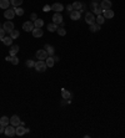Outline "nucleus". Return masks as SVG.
Masks as SVG:
<instances>
[{
	"label": "nucleus",
	"mask_w": 125,
	"mask_h": 138,
	"mask_svg": "<svg viewBox=\"0 0 125 138\" xmlns=\"http://www.w3.org/2000/svg\"><path fill=\"white\" fill-rule=\"evenodd\" d=\"M34 68H35L36 71H39V72H44V71H46L48 66H46V63H45V61H44V60H38V61L35 62V66H34Z\"/></svg>",
	"instance_id": "nucleus-1"
},
{
	"label": "nucleus",
	"mask_w": 125,
	"mask_h": 138,
	"mask_svg": "<svg viewBox=\"0 0 125 138\" xmlns=\"http://www.w3.org/2000/svg\"><path fill=\"white\" fill-rule=\"evenodd\" d=\"M4 133H5V136H8V137H14V136H16L15 126H13V124H8V126L5 127Z\"/></svg>",
	"instance_id": "nucleus-2"
},
{
	"label": "nucleus",
	"mask_w": 125,
	"mask_h": 138,
	"mask_svg": "<svg viewBox=\"0 0 125 138\" xmlns=\"http://www.w3.org/2000/svg\"><path fill=\"white\" fill-rule=\"evenodd\" d=\"M3 29L5 30V33H11L13 30L15 29V25L13 21H10V20H8V21H5L4 24H3Z\"/></svg>",
	"instance_id": "nucleus-3"
},
{
	"label": "nucleus",
	"mask_w": 125,
	"mask_h": 138,
	"mask_svg": "<svg viewBox=\"0 0 125 138\" xmlns=\"http://www.w3.org/2000/svg\"><path fill=\"white\" fill-rule=\"evenodd\" d=\"M15 132H16V136H24L25 133H28L29 132V128H25L24 124H19V126H16V128H15Z\"/></svg>",
	"instance_id": "nucleus-4"
},
{
	"label": "nucleus",
	"mask_w": 125,
	"mask_h": 138,
	"mask_svg": "<svg viewBox=\"0 0 125 138\" xmlns=\"http://www.w3.org/2000/svg\"><path fill=\"white\" fill-rule=\"evenodd\" d=\"M85 21H86L89 25H93L94 23H95V15H94V13L93 11H88L86 14H85Z\"/></svg>",
	"instance_id": "nucleus-5"
},
{
	"label": "nucleus",
	"mask_w": 125,
	"mask_h": 138,
	"mask_svg": "<svg viewBox=\"0 0 125 138\" xmlns=\"http://www.w3.org/2000/svg\"><path fill=\"white\" fill-rule=\"evenodd\" d=\"M15 10H14V8H13V9H6L4 11V18L5 19H8V20H13L15 18Z\"/></svg>",
	"instance_id": "nucleus-6"
},
{
	"label": "nucleus",
	"mask_w": 125,
	"mask_h": 138,
	"mask_svg": "<svg viewBox=\"0 0 125 138\" xmlns=\"http://www.w3.org/2000/svg\"><path fill=\"white\" fill-rule=\"evenodd\" d=\"M48 56L49 55L45 49H41V50H38V51H36V59H38V60H44V61H45Z\"/></svg>",
	"instance_id": "nucleus-7"
},
{
	"label": "nucleus",
	"mask_w": 125,
	"mask_h": 138,
	"mask_svg": "<svg viewBox=\"0 0 125 138\" xmlns=\"http://www.w3.org/2000/svg\"><path fill=\"white\" fill-rule=\"evenodd\" d=\"M53 23L56 25H64V23H62V16L60 13H55V14L53 15Z\"/></svg>",
	"instance_id": "nucleus-8"
},
{
	"label": "nucleus",
	"mask_w": 125,
	"mask_h": 138,
	"mask_svg": "<svg viewBox=\"0 0 125 138\" xmlns=\"http://www.w3.org/2000/svg\"><path fill=\"white\" fill-rule=\"evenodd\" d=\"M34 23L33 21H25L24 24H23V30L26 31V33H30V31H33L34 30Z\"/></svg>",
	"instance_id": "nucleus-9"
},
{
	"label": "nucleus",
	"mask_w": 125,
	"mask_h": 138,
	"mask_svg": "<svg viewBox=\"0 0 125 138\" xmlns=\"http://www.w3.org/2000/svg\"><path fill=\"white\" fill-rule=\"evenodd\" d=\"M69 16H70V19L71 20H80V18H81V13L79 11V10H73V11H70L69 13Z\"/></svg>",
	"instance_id": "nucleus-10"
},
{
	"label": "nucleus",
	"mask_w": 125,
	"mask_h": 138,
	"mask_svg": "<svg viewBox=\"0 0 125 138\" xmlns=\"http://www.w3.org/2000/svg\"><path fill=\"white\" fill-rule=\"evenodd\" d=\"M73 9L74 10H79L80 13H83L84 11V9H85V5L81 4L80 1H75V3H73Z\"/></svg>",
	"instance_id": "nucleus-11"
},
{
	"label": "nucleus",
	"mask_w": 125,
	"mask_h": 138,
	"mask_svg": "<svg viewBox=\"0 0 125 138\" xmlns=\"http://www.w3.org/2000/svg\"><path fill=\"white\" fill-rule=\"evenodd\" d=\"M64 9H65L64 5L60 4V3H54V4L51 5V10H54L55 13H60V11H62Z\"/></svg>",
	"instance_id": "nucleus-12"
},
{
	"label": "nucleus",
	"mask_w": 125,
	"mask_h": 138,
	"mask_svg": "<svg viewBox=\"0 0 125 138\" xmlns=\"http://www.w3.org/2000/svg\"><path fill=\"white\" fill-rule=\"evenodd\" d=\"M33 33V36L34 38H41L44 35V31H43V28H34V30L31 31Z\"/></svg>",
	"instance_id": "nucleus-13"
},
{
	"label": "nucleus",
	"mask_w": 125,
	"mask_h": 138,
	"mask_svg": "<svg viewBox=\"0 0 125 138\" xmlns=\"http://www.w3.org/2000/svg\"><path fill=\"white\" fill-rule=\"evenodd\" d=\"M100 6L103 8V10H108V9H111L113 4H111L110 0H101Z\"/></svg>",
	"instance_id": "nucleus-14"
},
{
	"label": "nucleus",
	"mask_w": 125,
	"mask_h": 138,
	"mask_svg": "<svg viewBox=\"0 0 125 138\" xmlns=\"http://www.w3.org/2000/svg\"><path fill=\"white\" fill-rule=\"evenodd\" d=\"M10 124H13V126H19V124H21V121H20V117L19 116H16V114H14L11 118H10Z\"/></svg>",
	"instance_id": "nucleus-15"
},
{
	"label": "nucleus",
	"mask_w": 125,
	"mask_h": 138,
	"mask_svg": "<svg viewBox=\"0 0 125 138\" xmlns=\"http://www.w3.org/2000/svg\"><path fill=\"white\" fill-rule=\"evenodd\" d=\"M114 11L111 9H108V10H103V16L105 18V19H113L114 18Z\"/></svg>",
	"instance_id": "nucleus-16"
},
{
	"label": "nucleus",
	"mask_w": 125,
	"mask_h": 138,
	"mask_svg": "<svg viewBox=\"0 0 125 138\" xmlns=\"http://www.w3.org/2000/svg\"><path fill=\"white\" fill-rule=\"evenodd\" d=\"M61 96H62V100H71L73 95L65 88H61Z\"/></svg>",
	"instance_id": "nucleus-17"
},
{
	"label": "nucleus",
	"mask_w": 125,
	"mask_h": 138,
	"mask_svg": "<svg viewBox=\"0 0 125 138\" xmlns=\"http://www.w3.org/2000/svg\"><path fill=\"white\" fill-rule=\"evenodd\" d=\"M5 60H6V61H9V62H11L13 65H18V63H19V57L16 56V55H14V56H10V55H9V56L6 57Z\"/></svg>",
	"instance_id": "nucleus-18"
},
{
	"label": "nucleus",
	"mask_w": 125,
	"mask_h": 138,
	"mask_svg": "<svg viewBox=\"0 0 125 138\" xmlns=\"http://www.w3.org/2000/svg\"><path fill=\"white\" fill-rule=\"evenodd\" d=\"M44 49L46 50V52H48L49 56H53L54 52H55V49H54L53 46H51V45H49V44H46V45L44 46Z\"/></svg>",
	"instance_id": "nucleus-19"
},
{
	"label": "nucleus",
	"mask_w": 125,
	"mask_h": 138,
	"mask_svg": "<svg viewBox=\"0 0 125 138\" xmlns=\"http://www.w3.org/2000/svg\"><path fill=\"white\" fill-rule=\"evenodd\" d=\"M45 63H46V66L48 67H53L55 65V60H54L53 56H48L46 57V60H45Z\"/></svg>",
	"instance_id": "nucleus-20"
},
{
	"label": "nucleus",
	"mask_w": 125,
	"mask_h": 138,
	"mask_svg": "<svg viewBox=\"0 0 125 138\" xmlns=\"http://www.w3.org/2000/svg\"><path fill=\"white\" fill-rule=\"evenodd\" d=\"M9 6H10V0H0V8L1 9H9Z\"/></svg>",
	"instance_id": "nucleus-21"
},
{
	"label": "nucleus",
	"mask_w": 125,
	"mask_h": 138,
	"mask_svg": "<svg viewBox=\"0 0 125 138\" xmlns=\"http://www.w3.org/2000/svg\"><path fill=\"white\" fill-rule=\"evenodd\" d=\"M0 124L4 126V127H6L8 124H10V118L9 117H6V116H3V117L0 118Z\"/></svg>",
	"instance_id": "nucleus-22"
},
{
	"label": "nucleus",
	"mask_w": 125,
	"mask_h": 138,
	"mask_svg": "<svg viewBox=\"0 0 125 138\" xmlns=\"http://www.w3.org/2000/svg\"><path fill=\"white\" fill-rule=\"evenodd\" d=\"M18 51H19V45H13L11 49L9 50V55L10 56H14V55L18 54Z\"/></svg>",
	"instance_id": "nucleus-23"
},
{
	"label": "nucleus",
	"mask_w": 125,
	"mask_h": 138,
	"mask_svg": "<svg viewBox=\"0 0 125 138\" xmlns=\"http://www.w3.org/2000/svg\"><path fill=\"white\" fill-rule=\"evenodd\" d=\"M1 41H3V44L6 45V46H11V44H13V39L10 38V36H5Z\"/></svg>",
	"instance_id": "nucleus-24"
},
{
	"label": "nucleus",
	"mask_w": 125,
	"mask_h": 138,
	"mask_svg": "<svg viewBox=\"0 0 125 138\" xmlns=\"http://www.w3.org/2000/svg\"><path fill=\"white\" fill-rule=\"evenodd\" d=\"M104 21H105V18L103 16V14L98 15V16H96V18H95V23H96V24L103 25V24H104Z\"/></svg>",
	"instance_id": "nucleus-25"
},
{
	"label": "nucleus",
	"mask_w": 125,
	"mask_h": 138,
	"mask_svg": "<svg viewBox=\"0 0 125 138\" xmlns=\"http://www.w3.org/2000/svg\"><path fill=\"white\" fill-rule=\"evenodd\" d=\"M48 30L50 31V33H54V31H56L58 30V25L56 24H54V23H50V24H48Z\"/></svg>",
	"instance_id": "nucleus-26"
},
{
	"label": "nucleus",
	"mask_w": 125,
	"mask_h": 138,
	"mask_svg": "<svg viewBox=\"0 0 125 138\" xmlns=\"http://www.w3.org/2000/svg\"><path fill=\"white\" fill-rule=\"evenodd\" d=\"M100 26H101V25L94 23L93 25H90V31H92V33H96V31H99V30H100Z\"/></svg>",
	"instance_id": "nucleus-27"
},
{
	"label": "nucleus",
	"mask_w": 125,
	"mask_h": 138,
	"mask_svg": "<svg viewBox=\"0 0 125 138\" xmlns=\"http://www.w3.org/2000/svg\"><path fill=\"white\" fill-rule=\"evenodd\" d=\"M23 1L24 0H10V4L13 5V8H18V6L23 4Z\"/></svg>",
	"instance_id": "nucleus-28"
},
{
	"label": "nucleus",
	"mask_w": 125,
	"mask_h": 138,
	"mask_svg": "<svg viewBox=\"0 0 125 138\" xmlns=\"http://www.w3.org/2000/svg\"><path fill=\"white\" fill-rule=\"evenodd\" d=\"M34 26H35V28H43L44 20L43 19H36L35 21H34Z\"/></svg>",
	"instance_id": "nucleus-29"
},
{
	"label": "nucleus",
	"mask_w": 125,
	"mask_h": 138,
	"mask_svg": "<svg viewBox=\"0 0 125 138\" xmlns=\"http://www.w3.org/2000/svg\"><path fill=\"white\" fill-rule=\"evenodd\" d=\"M20 36V33L19 31H18V30H13V31H11V33H10V38L13 39V40H14V39H18Z\"/></svg>",
	"instance_id": "nucleus-30"
},
{
	"label": "nucleus",
	"mask_w": 125,
	"mask_h": 138,
	"mask_svg": "<svg viewBox=\"0 0 125 138\" xmlns=\"http://www.w3.org/2000/svg\"><path fill=\"white\" fill-rule=\"evenodd\" d=\"M14 10H15V14L18 15V16H23V15H24V10L21 9V8H19V6H18V8H14Z\"/></svg>",
	"instance_id": "nucleus-31"
},
{
	"label": "nucleus",
	"mask_w": 125,
	"mask_h": 138,
	"mask_svg": "<svg viewBox=\"0 0 125 138\" xmlns=\"http://www.w3.org/2000/svg\"><path fill=\"white\" fill-rule=\"evenodd\" d=\"M25 65H26V67H29V68H33V67L35 66V61H33V60H26Z\"/></svg>",
	"instance_id": "nucleus-32"
},
{
	"label": "nucleus",
	"mask_w": 125,
	"mask_h": 138,
	"mask_svg": "<svg viewBox=\"0 0 125 138\" xmlns=\"http://www.w3.org/2000/svg\"><path fill=\"white\" fill-rule=\"evenodd\" d=\"M56 31H58V34L60 35V36H65V35H66V30H65L64 28H58Z\"/></svg>",
	"instance_id": "nucleus-33"
},
{
	"label": "nucleus",
	"mask_w": 125,
	"mask_h": 138,
	"mask_svg": "<svg viewBox=\"0 0 125 138\" xmlns=\"http://www.w3.org/2000/svg\"><path fill=\"white\" fill-rule=\"evenodd\" d=\"M93 13H94V15H100V14H103V8H101L100 5H99V6H98V8H96V9L94 10Z\"/></svg>",
	"instance_id": "nucleus-34"
},
{
	"label": "nucleus",
	"mask_w": 125,
	"mask_h": 138,
	"mask_svg": "<svg viewBox=\"0 0 125 138\" xmlns=\"http://www.w3.org/2000/svg\"><path fill=\"white\" fill-rule=\"evenodd\" d=\"M99 5H100V4H98V3H96V1H93L92 4H90V8H92V10H93V11H94V10H95L96 8H98V6H99Z\"/></svg>",
	"instance_id": "nucleus-35"
},
{
	"label": "nucleus",
	"mask_w": 125,
	"mask_h": 138,
	"mask_svg": "<svg viewBox=\"0 0 125 138\" xmlns=\"http://www.w3.org/2000/svg\"><path fill=\"white\" fill-rule=\"evenodd\" d=\"M5 38V30L3 28H0V40H3Z\"/></svg>",
	"instance_id": "nucleus-36"
},
{
	"label": "nucleus",
	"mask_w": 125,
	"mask_h": 138,
	"mask_svg": "<svg viewBox=\"0 0 125 138\" xmlns=\"http://www.w3.org/2000/svg\"><path fill=\"white\" fill-rule=\"evenodd\" d=\"M50 10H51V5H45V6H44V9H43V11L48 13V11H50Z\"/></svg>",
	"instance_id": "nucleus-37"
},
{
	"label": "nucleus",
	"mask_w": 125,
	"mask_h": 138,
	"mask_svg": "<svg viewBox=\"0 0 125 138\" xmlns=\"http://www.w3.org/2000/svg\"><path fill=\"white\" fill-rule=\"evenodd\" d=\"M30 19L33 20V23H34V21H35V20L38 19V15L35 14V13H31V15H30Z\"/></svg>",
	"instance_id": "nucleus-38"
},
{
	"label": "nucleus",
	"mask_w": 125,
	"mask_h": 138,
	"mask_svg": "<svg viewBox=\"0 0 125 138\" xmlns=\"http://www.w3.org/2000/svg\"><path fill=\"white\" fill-rule=\"evenodd\" d=\"M65 9H66L68 11H69V13H70V11H73V10H74V9H73V5H71V4L66 5V8H65Z\"/></svg>",
	"instance_id": "nucleus-39"
},
{
	"label": "nucleus",
	"mask_w": 125,
	"mask_h": 138,
	"mask_svg": "<svg viewBox=\"0 0 125 138\" xmlns=\"http://www.w3.org/2000/svg\"><path fill=\"white\" fill-rule=\"evenodd\" d=\"M4 131H5V127H4V126H1V124H0V133H3Z\"/></svg>",
	"instance_id": "nucleus-40"
},
{
	"label": "nucleus",
	"mask_w": 125,
	"mask_h": 138,
	"mask_svg": "<svg viewBox=\"0 0 125 138\" xmlns=\"http://www.w3.org/2000/svg\"><path fill=\"white\" fill-rule=\"evenodd\" d=\"M54 60H55V62H58V61H59V60H60V59H59V57H58V56H55V57H54Z\"/></svg>",
	"instance_id": "nucleus-41"
}]
</instances>
